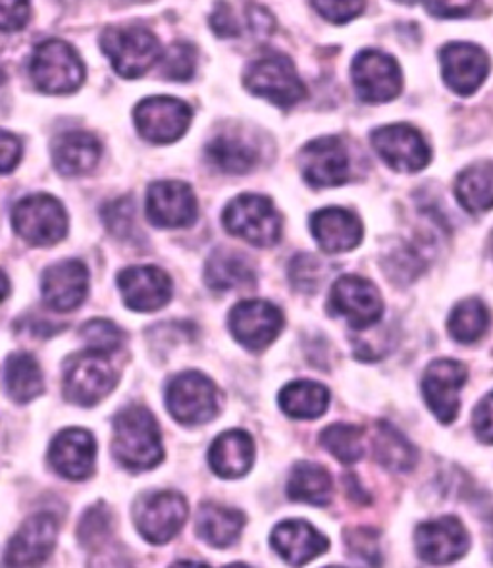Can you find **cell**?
I'll use <instances>...</instances> for the list:
<instances>
[{
    "label": "cell",
    "mask_w": 493,
    "mask_h": 568,
    "mask_svg": "<svg viewBox=\"0 0 493 568\" xmlns=\"http://www.w3.org/2000/svg\"><path fill=\"white\" fill-rule=\"evenodd\" d=\"M469 379V371L463 363L453 358H440L430 363L422 378V395L435 418L451 424L459 415V395Z\"/></svg>",
    "instance_id": "obj_14"
},
{
    "label": "cell",
    "mask_w": 493,
    "mask_h": 568,
    "mask_svg": "<svg viewBox=\"0 0 493 568\" xmlns=\"http://www.w3.org/2000/svg\"><path fill=\"white\" fill-rule=\"evenodd\" d=\"M4 384L12 402L28 405L44 392V378L36 357L28 353H14L7 358Z\"/></svg>",
    "instance_id": "obj_34"
},
{
    "label": "cell",
    "mask_w": 493,
    "mask_h": 568,
    "mask_svg": "<svg viewBox=\"0 0 493 568\" xmlns=\"http://www.w3.org/2000/svg\"><path fill=\"white\" fill-rule=\"evenodd\" d=\"M445 85L461 97L474 95L490 72L486 51L471 43H450L440 51Z\"/></svg>",
    "instance_id": "obj_17"
},
{
    "label": "cell",
    "mask_w": 493,
    "mask_h": 568,
    "mask_svg": "<svg viewBox=\"0 0 493 568\" xmlns=\"http://www.w3.org/2000/svg\"><path fill=\"white\" fill-rule=\"evenodd\" d=\"M490 555H492L493 559V517L490 520Z\"/></svg>",
    "instance_id": "obj_50"
},
{
    "label": "cell",
    "mask_w": 493,
    "mask_h": 568,
    "mask_svg": "<svg viewBox=\"0 0 493 568\" xmlns=\"http://www.w3.org/2000/svg\"><path fill=\"white\" fill-rule=\"evenodd\" d=\"M30 75L36 88L47 95H70L85 80V67L72 44L49 39L33 49Z\"/></svg>",
    "instance_id": "obj_2"
},
{
    "label": "cell",
    "mask_w": 493,
    "mask_h": 568,
    "mask_svg": "<svg viewBox=\"0 0 493 568\" xmlns=\"http://www.w3.org/2000/svg\"><path fill=\"white\" fill-rule=\"evenodd\" d=\"M492 253H493V235H492Z\"/></svg>",
    "instance_id": "obj_51"
},
{
    "label": "cell",
    "mask_w": 493,
    "mask_h": 568,
    "mask_svg": "<svg viewBox=\"0 0 493 568\" xmlns=\"http://www.w3.org/2000/svg\"><path fill=\"white\" fill-rule=\"evenodd\" d=\"M455 197L464 211L471 214L493 209V162H474L455 180Z\"/></svg>",
    "instance_id": "obj_32"
},
{
    "label": "cell",
    "mask_w": 493,
    "mask_h": 568,
    "mask_svg": "<svg viewBox=\"0 0 493 568\" xmlns=\"http://www.w3.org/2000/svg\"><path fill=\"white\" fill-rule=\"evenodd\" d=\"M112 453L122 467L131 473H145L159 467L164 459L159 423L145 407L123 408L114 418Z\"/></svg>",
    "instance_id": "obj_1"
},
{
    "label": "cell",
    "mask_w": 493,
    "mask_h": 568,
    "mask_svg": "<svg viewBox=\"0 0 493 568\" xmlns=\"http://www.w3.org/2000/svg\"><path fill=\"white\" fill-rule=\"evenodd\" d=\"M81 339L88 343V349L97 351L102 355H112L114 351L120 349L123 343V332L118 328L114 322L104 321V318H94L88 322L80 329Z\"/></svg>",
    "instance_id": "obj_39"
},
{
    "label": "cell",
    "mask_w": 493,
    "mask_h": 568,
    "mask_svg": "<svg viewBox=\"0 0 493 568\" xmlns=\"http://www.w3.org/2000/svg\"><path fill=\"white\" fill-rule=\"evenodd\" d=\"M312 7L324 20L348 23L364 10V0H311Z\"/></svg>",
    "instance_id": "obj_43"
},
{
    "label": "cell",
    "mask_w": 493,
    "mask_h": 568,
    "mask_svg": "<svg viewBox=\"0 0 493 568\" xmlns=\"http://www.w3.org/2000/svg\"><path fill=\"white\" fill-rule=\"evenodd\" d=\"M290 277L291 284L295 285L298 292H316L322 277V264L316 256L306 255V253L298 255L291 261Z\"/></svg>",
    "instance_id": "obj_42"
},
{
    "label": "cell",
    "mask_w": 493,
    "mask_h": 568,
    "mask_svg": "<svg viewBox=\"0 0 493 568\" xmlns=\"http://www.w3.org/2000/svg\"><path fill=\"white\" fill-rule=\"evenodd\" d=\"M414 546L422 561L430 565H447L457 561L469 551L471 538L459 518L442 517L429 520L416 528Z\"/></svg>",
    "instance_id": "obj_18"
},
{
    "label": "cell",
    "mask_w": 493,
    "mask_h": 568,
    "mask_svg": "<svg viewBox=\"0 0 493 568\" xmlns=\"http://www.w3.org/2000/svg\"><path fill=\"white\" fill-rule=\"evenodd\" d=\"M270 544L282 559L290 565H306L319 555L326 554L330 541L326 536L305 520H285L274 528Z\"/></svg>",
    "instance_id": "obj_25"
},
{
    "label": "cell",
    "mask_w": 493,
    "mask_h": 568,
    "mask_svg": "<svg viewBox=\"0 0 493 568\" xmlns=\"http://www.w3.org/2000/svg\"><path fill=\"white\" fill-rule=\"evenodd\" d=\"M101 49L118 75L138 80L162 57L159 39L143 26H114L101 36Z\"/></svg>",
    "instance_id": "obj_3"
},
{
    "label": "cell",
    "mask_w": 493,
    "mask_h": 568,
    "mask_svg": "<svg viewBox=\"0 0 493 568\" xmlns=\"http://www.w3.org/2000/svg\"><path fill=\"white\" fill-rule=\"evenodd\" d=\"M110 532H112V515L102 503H99L97 507H91L83 515L80 528H78L81 546L88 547V549H99L109 539Z\"/></svg>",
    "instance_id": "obj_40"
},
{
    "label": "cell",
    "mask_w": 493,
    "mask_h": 568,
    "mask_svg": "<svg viewBox=\"0 0 493 568\" xmlns=\"http://www.w3.org/2000/svg\"><path fill=\"white\" fill-rule=\"evenodd\" d=\"M104 224L109 227L110 234L120 240H128L135 227V204L131 197H122L109 203L102 212Z\"/></svg>",
    "instance_id": "obj_41"
},
{
    "label": "cell",
    "mask_w": 493,
    "mask_h": 568,
    "mask_svg": "<svg viewBox=\"0 0 493 568\" xmlns=\"http://www.w3.org/2000/svg\"><path fill=\"white\" fill-rule=\"evenodd\" d=\"M328 311L332 316H341L355 329L376 326L384 314V301L376 285L370 280L349 274L335 280L328 297Z\"/></svg>",
    "instance_id": "obj_9"
},
{
    "label": "cell",
    "mask_w": 493,
    "mask_h": 568,
    "mask_svg": "<svg viewBox=\"0 0 493 568\" xmlns=\"http://www.w3.org/2000/svg\"><path fill=\"white\" fill-rule=\"evenodd\" d=\"M490 322L492 318H490L487 306L476 297H471V300L461 301L453 308L450 322H447V329L455 342L469 345V343L479 342L486 335Z\"/></svg>",
    "instance_id": "obj_36"
},
{
    "label": "cell",
    "mask_w": 493,
    "mask_h": 568,
    "mask_svg": "<svg viewBox=\"0 0 493 568\" xmlns=\"http://www.w3.org/2000/svg\"><path fill=\"white\" fill-rule=\"evenodd\" d=\"M168 413L185 426L211 423L218 415V389L201 372H183L168 384Z\"/></svg>",
    "instance_id": "obj_8"
},
{
    "label": "cell",
    "mask_w": 493,
    "mask_h": 568,
    "mask_svg": "<svg viewBox=\"0 0 493 568\" xmlns=\"http://www.w3.org/2000/svg\"><path fill=\"white\" fill-rule=\"evenodd\" d=\"M22 159V143L14 133L0 130V174H10Z\"/></svg>",
    "instance_id": "obj_47"
},
{
    "label": "cell",
    "mask_w": 493,
    "mask_h": 568,
    "mask_svg": "<svg viewBox=\"0 0 493 568\" xmlns=\"http://www.w3.org/2000/svg\"><path fill=\"white\" fill-rule=\"evenodd\" d=\"M41 287L49 308L57 313H72L88 297V266L73 258L52 264L44 270Z\"/></svg>",
    "instance_id": "obj_23"
},
{
    "label": "cell",
    "mask_w": 493,
    "mask_h": 568,
    "mask_svg": "<svg viewBox=\"0 0 493 568\" xmlns=\"http://www.w3.org/2000/svg\"><path fill=\"white\" fill-rule=\"evenodd\" d=\"M314 240L322 251L330 255H340L359 247L363 241V224L353 212L340 206H328L314 212L311 219Z\"/></svg>",
    "instance_id": "obj_24"
},
{
    "label": "cell",
    "mask_w": 493,
    "mask_h": 568,
    "mask_svg": "<svg viewBox=\"0 0 493 568\" xmlns=\"http://www.w3.org/2000/svg\"><path fill=\"white\" fill-rule=\"evenodd\" d=\"M424 7L435 18H463L471 12L474 0H424Z\"/></svg>",
    "instance_id": "obj_48"
},
{
    "label": "cell",
    "mask_w": 493,
    "mask_h": 568,
    "mask_svg": "<svg viewBox=\"0 0 493 568\" xmlns=\"http://www.w3.org/2000/svg\"><path fill=\"white\" fill-rule=\"evenodd\" d=\"M334 481L332 474L322 465L299 463L293 467L288 480V496L291 501L309 503L316 507H326L332 501Z\"/></svg>",
    "instance_id": "obj_33"
},
{
    "label": "cell",
    "mask_w": 493,
    "mask_h": 568,
    "mask_svg": "<svg viewBox=\"0 0 493 568\" xmlns=\"http://www.w3.org/2000/svg\"><path fill=\"white\" fill-rule=\"evenodd\" d=\"M197 197L188 183L157 182L147 191V216L159 227H189L197 220Z\"/></svg>",
    "instance_id": "obj_21"
},
{
    "label": "cell",
    "mask_w": 493,
    "mask_h": 568,
    "mask_svg": "<svg viewBox=\"0 0 493 568\" xmlns=\"http://www.w3.org/2000/svg\"><path fill=\"white\" fill-rule=\"evenodd\" d=\"M12 226L16 234L33 247H51L64 240L68 216L59 199L37 193L16 204Z\"/></svg>",
    "instance_id": "obj_7"
},
{
    "label": "cell",
    "mask_w": 493,
    "mask_h": 568,
    "mask_svg": "<svg viewBox=\"0 0 493 568\" xmlns=\"http://www.w3.org/2000/svg\"><path fill=\"white\" fill-rule=\"evenodd\" d=\"M117 384L118 372L110 363L109 355L88 349L66 361L62 378L66 402L93 407L109 397Z\"/></svg>",
    "instance_id": "obj_5"
},
{
    "label": "cell",
    "mask_w": 493,
    "mask_h": 568,
    "mask_svg": "<svg viewBox=\"0 0 493 568\" xmlns=\"http://www.w3.org/2000/svg\"><path fill=\"white\" fill-rule=\"evenodd\" d=\"M351 78L364 102L380 104L400 95L403 88L401 68L393 57L382 51H361L351 64Z\"/></svg>",
    "instance_id": "obj_13"
},
{
    "label": "cell",
    "mask_w": 493,
    "mask_h": 568,
    "mask_svg": "<svg viewBox=\"0 0 493 568\" xmlns=\"http://www.w3.org/2000/svg\"><path fill=\"white\" fill-rule=\"evenodd\" d=\"M370 139L378 156L395 172L416 174L432 159L426 139L413 125H384L374 130Z\"/></svg>",
    "instance_id": "obj_12"
},
{
    "label": "cell",
    "mask_w": 493,
    "mask_h": 568,
    "mask_svg": "<svg viewBox=\"0 0 493 568\" xmlns=\"http://www.w3.org/2000/svg\"><path fill=\"white\" fill-rule=\"evenodd\" d=\"M301 172L312 187H338L349 180L348 146L338 138H320L301 149Z\"/></svg>",
    "instance_id": "obj_16"
},
{
    "label": "cell",
    "mask_w": 493,
    "mask_h": 568,
    "mask_svg": "<svg viewBox=\"0 0 493 568\" xmlns=\"http://www.w3.org/2000/svg\"><path fill=\"white\" fill-rule=\"evenodd\" d=\"M254 268L245 255L232 248H218L207 261L204 282L212 292H230L254 284Z\"/></svg>",
    "instance_id": "obj_30"
},
{
    "label": "cell",
    "mask_w": 493,
    "mask_h": 568,
    "mask_svg": "<svg viewBox=\"0 0 493 568\" xmlns=\"http://www.w3.org/2000/svg\"><path fill=\"white\" fill-rule=\"evenodd\" d=\"M278 402L283 413L290 418L314 420L326 413L330 405V389L319 382L298 379L283 387Z\"/></svg>",
    "instance_id": "obj_31"
},
{
    "label": "cell",
    "mask_w": 493,
    "mask_h": 568,
    "mask_svg": "<svg viewBox=\"0 0 493 568\" xmlns=\"http://www.w3.org/2000/svg\"><path fill=\"white\" fill-rule=\"evenodd\" d=\"M282 328V311L269 301H243L230 313L233 337L249 351L266 349Z\"/></svg>",
    "instance_id": "obj_15"
},
{
    "label": "cell",
    "mask_w": 493,
    "mask_h": 568,
    "mask_svg": "<svg viewBox=\"0 0 493 568\" xmlns=\"http://www.w3.org/2000/svg\"><path fill=\"white\" fill-rule=\"evenodd\" d=\"M254 463V442L251 434L245 430H228L212 442L209 449V465L212 473L224 478L235 480L245 476Z\"/></svg>",
    "instance_id": "obj_26"
},
{
    "label": "cell",
    "mask_w": 493,
    "mask_h": 568,
    "mask_svg": "<svg viewBox=\"0 0 493 568\" xmlns=\"http://www.w3.org/2000/svg\"><path fill=\"white\" fill-rule=\"evenodd\" d=\"M243 83L253 95L280 109H290L306 97L305 83L285 54H269L251 62L243 73Z\"/></svg>",
    "instance_id": "obj_6"
},
{
    "label": "cell",
    "mask_w": 493,
    "mask_h": 568,
    "mask_svg": "<svg viewBox=\"0 0 493 568\" xmlns=\"http://www.w3.org/2000/svg\"><path fill=\"white\" fill-rule=\"evenodd\" d=\"M472 430L482 444L493 445V392L474 408Z\"/></svg>",
    "instance_id": "obj_46"
},
{
    "label": "cell",
    "mask_w": 493,
    "mask_h": 568,
    "mask_svg": "<svg viewBox=\"0 0 493 568\" xmlns=\"http://www.w3.org/2000/svg\"><path fill=\"white\" fill-rule=\"evenodd\" d=\"M141 138L154 145H168L182 139L191 124L193 112L188 102L175 97H147L133 112Z\"/></svg>",
    "instance_id": "obj_11"
},
{
    "label": "cell",
    "mask_w": 493,
    "mask_h": 568,
    "mask_svg": "<svg viewBox=\"0 0 493 568\" xmlns=\"http://www.w3.org/2000/svg\"><path fill=\"white\" fill-rule=\"evenodd\" d=\"M99 139L85 132H68L52 141L51 154L60 174L73 178L93 172L101 161Z\"/></svg>",
    "instance_id": "obj_28"
},
{
    "label": "cell",
    "mask_w": 493,
    "mask_h": 568,
    "mask_svg": "<svg viewBox=\"0 0 493 568\" xmlns=\"http://www.w3.org/2000/svg\"><path fill=\"white\" fill-rule=\"evenodd\" d=\"M320 444L343 465H355L364 453L363 428L351 424H332L322 432Z\"/></svg>",
    "instance_id": "obj_37"
},
{
    "label": "cell",
    "mask_w": 493,
    "mask_h": 568,
    "mask_svg": "<svg viewBox=\"0 0 493 568\" xmlns=\"http://www.w3.org/2000/svg\"><path fill=\"white\" fill-rule=\"evenodd\" d=\"M31 16L30 0H0V31L14 33L28 26Z\"/></svg>",
    "instance_id": "obj_44"
},
{
    "label": "cell",
    "mask_w": 493,
    "mask_h": 568,
    "mask_svg": "<svg viewBox=\"0 0 493 568\" xmlns=\"http://www.w3.org/2000/svg\"><path fill=\"white\" fill-rule=\"evenodd\" d=\"M228 234L245 240L254 247H272L282 237V216L269 197L245 193L228 203L222 212Z\"/></svg>",
    "instance_id": "obj_4"
},
{
    "label": "cell",
    "mask_w": 493,
    "mask_h": 568,
    "mask_svg": "<svg viewBox=\"0 0 493 568\" xmlns=\"http://www.w3.org/2000/svg\"><path fill=\"white\" fill-rule=\"evenodd\" d=\"M211 28L218 37L232 39L241 36V22L228 2H218L211 16Z\"/></svg>",
    "instance_id": "obj_45"
},
{
    "label": "cell",
    "mask_w": 493,
    "mask_h": 568,
    "mask_svg": "<svg viewBox=\"0 0 493 568\" xmlns=\"http://www.w3.org/2000/svg\"><path fill=\"white\" fill-rule=\"evenodd\" d=\"M160 64H162V75L167 80L172 81H189L193 78L197 68V51L193 44L185 43V41H178V43L168 47L167 52H162L160 57Z\"/></svg>",
    "instance_id": "obj_38"
},
{
    "label": "cell",
    "mask_w": 493,
    "mask_h": 568,
    "mask_svg": "<svg viewBox=\"0 0 493 568\" xmlns=\"http://www.w3.org/2000/svg\"><path fill=\"white\" fill-rule=\"evenodd\" d=\"M94 457L93 434L83 428H66L49 447V465L66 480L83 481L93 476Z\"/></svg>",
    "instance_id": "obj_22"
},
{
    "label": "cell",
    "mask_w": 493,
    "mask_h": 568,
    "mask_svg": "<svg viewBox=\"0 0 493 568\" xmlns=\"http://www.w3.org/2000/svg\"><path fill=\"white\" fill-rule=\"evenodd\" d=\"M8 293H10V282H8L7 274L0 272V303L7 300Z\"/></svg>",
    "instance_id": "obj_49"
},
{
    "label": "cell",
    "mask_w": 493,
    "mask_h": 568,
    "mask_svg": "<svg viewBox=\"0 0 493 568\" xmlns=\"http://www.w3.org/2000/svg\"><path fill=\"white\" fill-rule=\"evenodd\" d=\"M374 447L378 463L392 473H411L419 463V453L414 445L401 432L395 430L392 424L378 423Z\"/></svg>",
    "instance_id": "obj_35"
},
{
    "label": "cell",
    "mask_w": 493,
    "mask_h": 568,
    "mask_svg": "<svg viewBox=\"0 0 493 568\" xmlns=\"http://www.w3.org/2000/svg\"><path fill=\"white\" fill-rule=\"evenodd\" d=\"M118 287L130 311L154 313L172 300V280L157 266H130L118 274Z\"/></svg>",
    "instance_id": "obj_20"
},
{
    "label": "cell",
    "mask_w": 493,
    "mask_h": 568,
    "mask_svg": "<svg viewBox=\"0 0 493 568\" xmlns=\"http://www.w3.org/2000/svg\"><path fill=\"white\" fill-rule=\"evenodd\" d=\"M59 536V520L51 513H37L23 523L8 544L4 561L10 567H36L51 557Z\"/></svg>",
    "instance_id": "obj_19"
},
{
    "label": "cell",
    "mask_w": 493,
    "mask_h": 568,
    "mask_svg": "<svg viewBox=\"0 0 493 568\" xmlns=\"http://www.w3.org/2000/svg\"><path fill=\"white\" fill-rule=\"evenodd\" d=\"M133 517L143 539L154 546H164L170 539H174L185 525L188 501L178 491H153L139 499Z\"/></svg>",
    "instance_id": "obj_10"
},
{
    "label": "cell",
    "mask_w": 493,
    "mask_h": 568,
    "mask_svg": "<svg viewBox=\"0 0 493 568\" xmlns=\"http://www.w3.org/2000/svg\"><path fill=\"white\" fill-rule=\"evenodd\" d=\"M245 526V515L220 503H203L197 513V534L209 546L224 549L238 541Z\"/></svg>",
    "instance_id": "obj_29"
},
{
    "label": "cell",
    "mask_w": 493,
    "mask_h": 568,
    "mask_svg": "<svg viewBox=\"0 0 493 568\" xmlns=\"http://www.w3.org/2000/svg\"><path fill=\"white\" fill-rule=\"evenodd\" d=\"M207 161L224 174H249L259 161V143L240 132L220 133L204 149Z\"/></svg>",
    "instance_id": "obj_27"
}]
</instances>
